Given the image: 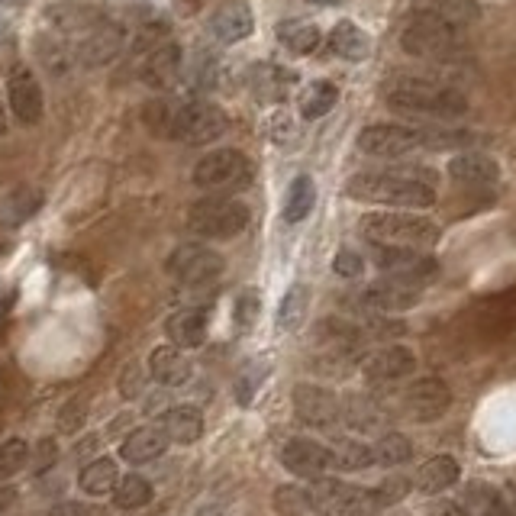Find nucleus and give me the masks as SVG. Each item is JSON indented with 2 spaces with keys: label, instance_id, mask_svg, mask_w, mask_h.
I'll list each match as a JSON object with an SVG mask.
<instances>
[{
  "label": "nucleus",
  "instance_id": "nucleus-39",
  "mask_svg": "<svg viewBox=\"0 0 516 516\" xmlns=\"http://www.w3.org/2000/svg\"><path fill=\"white\" fill-rule=\"evenodd\" d=\"M113 500H117V507L123 510H139L152 500V484L142 475H123L117 491H113Z\"/></svg>",
  "mask_w": 516,
  "mask_h": 516
},
{
  "label": "nucleus",
  "instance_id": "nucleus-30",
  "mask_svg": "<svg viewBox=\"0 0 516 516\" xmlns=\"http://www.w3.org/2000/svg\"><path fill=\"white\" fill-rule=\"evenodd\" d=\"M417 10L420 13H429V17H439L458 30H465V26L478 23L481 10L475 0H417Z\"/></svg>",
  "mask_w": 516,
  "mask_h": 516
},
{
  "label": "nucleus",
  "instance_id": "nucleus-50",
  "mask_svg": "<svg viewBox=\"0 0 516 516\" xmlns=\"http://www.w3.org/2000/svg\"><path fill=\"white\" fill-rule=\"evenodd\" d=\"M81 420H84V410L78 407V400H75V404H68V410H65L62 429H65V433H75V429L81 426Z\"/></svg>",
  "mask_w": 516,
  "mask_h": 516
},
{
  "label": "nucleus",
  "instance_id": "nucleus-7",
  "mask_svg": "<svg viewBox=\"0 0 516 516\" xmlns=\"http://www.w3.org/2000/svg\"><path fill=\"white\" fill-rule=\"evenodd\" d=\"M249 226V207L236 197H204L188 210V229L200 239H233Z\"/></svg>",
  "mask_w": 516,
  "mask_h": 516
},
{
  "label": "nucleus",
  "instance_id": "nucleus-21",
  "mask_svg": "<svg viewBox=\"0 0 516 516\" xmlns=\"http://www.w3.org/2000/svg\"><path fill=\"white\" fill-rule=\"evenodd\" d=\"M165 333L171 339V346L178 349H197L207 342V310L200 307H184L178 313H171L165 323Z\"/></svg>",
  "mask_w": 516,
  "mask_h": 516
},
{
  "label": "nucleus",
  "instance_id": "nucleus-42",
  "mask_svg": "<svg viewBox=\"0 0 516 516\" xmlns=\"http://www.w3.org/2000/svg\"><path fill=\"white\" fill-rule=\"evenodd\" d=\"M275 507L281 516H307L313 513V504H310V494L300 491V487H281V491L275 494Z\"/></svg>",
  "mask_w": 516,
  "mask_h": 516
},
{
  "label": "nucleus",
  "instance_id": "nucleus-55",
  "mask_svg": "<svg viewBox=\"0 0 516 516\" xmlns=\"http://www.w3.org/2000/svg\"><path fill=\"white\" fill-rule=\"evenodd\" d=\"M0 133H4V110H0Z\"/></svg>",
  "mask_w": 516,
  "mask_h": 516
},
{
  "label": "nucleus",
  "instance_id": "nucleus-31",
  "mask_svg": "<svg viewBox=\"0 0 516 516\" xmlns=\"http://www.w3.org/2000/svg\"><path fill=\"white\" fill-rule=\"evenodd\" d=\"M278 42L288 52L294 55H310L320 49L323 33L317 23H307V20H284L278 23Z\"/></svg>",
  "mask_w": 516,
  "mask_h": 516
},
{
  "label": "nucleus",
  "instance_id": "nucleus-12",
  "mask_svg": "<svg viewBox=\"0 0 516 516\" xmlns=\"http://www.w3.org/2000/svg\"><path fill=\"white\" fill-rule=\"evenodd\" d=\"M400 400H404V413L410 420L429 423V420H439L442 413L452 407V391L439 378H417Z\"/></svg>",
  "mask_w": 516,
  "mask_h": 516
},
{
  "label": "nucleus",
  "instance_id": "nucleus-28",
  "mask_svg": "<svg viewBox=\"0 0 516 516\" xmlns=\"http://www.w3.org/2000/svg\"><path fill=\"white\" fill-rule=\"evenodd\" d=\"M162 429L171 442H178V446H191V442L204 436V417H200L197 407H171L162 417Z\"/></svg>",
  "mask_w": 516,
  "mask_h": 516
},
{
  "label": "nucleus",
  "instance_id": "nucleus-9",
  "mask_svg": "<svg viewBox=\"0 0 516 516\" xmlns=\"http://www.w3.org/2000/svg\"><path fill=\"white\" fill-rule=\"evenodd\" d=\"M223 255L204 242H184L168 255V275L184 288H210L223 275Z\"/></svg>",
  "mask_w": 516,
  "mask_h": 516
},
{
  "label": "nucleus",
  "instance_id": "nucleus-18",
  "mask_svg": "<svg viewBox=\"0 0 516 516\" xmlns=\"http://www.w3.org/2000/svg\"><path fill=\"white\" fill-rule=\"evenodd\" d=\"M281 465L297 478L317 481L329 468V449L320 446L317 439H291V442H284V449H281Z\"/></svg>",
  "mask_w": 516,
  "mask_h": 516
},
{
  "label": "nucleus",
  "instance_id": "nucleus-20",
  "mask_svg": "<svg viewBox=\"0 0 516 516\" xmlns=\"http://www.w3.org/2000/svg\"><path fill=\"white\" fill-rule=\"evenodd\" d=\"M362 300L371 310H384V313H394V310H407L420 300V288H413L407 281H397V278H384L368 284Z\"/></svg>",
  "mask_w": 516,
  "mask_h": 516
},
{
  "label": "nucleus",
  "instance_id": "nucleus-46",
  "mask_svg": "<svg viewBox=\"0 0 516 516\" xmlns=\"http://www.w3.org/2000/svg\"><path fill=\"white\" fill-rule=\"evenodd\" d=\"M265 371H268V368H246V371L239 375V381H236V400H239L242 407L252 404L255 391H258V387H262V381H265Z\"/></svg>",
  "mask_w": 516,
  "mask_h": 516
},
{
  "label": "nucleus",
  "instance_id": "nucleus-17",
  "mask_svg": "<svg viewBox=\"0 0 516 516\" xmlns=\"http://www.w3.org/2000/svg\"><path fill=\"white\" fill-rule=\"evenodd\" d=\"M255 30L252 10L242 4V0H229V4H220L210 13L207 20V33L220 42V46H236V42L249 39Z\"/></svg>",
  "mask_w": 516,
  "mask_h": 516
},
{
  "label": "nucleus",
  "instance_id": "nucleus-49",
  "mask_svg": "<svg viewBox=\"0 0 516 516\" xmlns=\"http://www.w3.org/2000/svg\"><path fill=\"white\" fill-rule=\"evenodd\" d=\"M123 397H136L142 391V375H139V368H126L123 371Z\"/></svg>",
  "mask_w": 516,
  "mask_h": 516
},
{
  "label": "nucleus",
  "instance_id": "nucleus-14",
  "mask_svg": "<svg viewBox=\"0 0 516 516\" xmlns=\"http://www.w3.org/2000/svg\"><path fill=\"white\" fill-rule=\"evenodd\" d=\"M7 100L13 117L26 126H36L46 113V97H42V84L33 71H13L7 81Z\"/></svg>",
  "mask_w": 516,
  "mask_h": 516
},
{
  "label": "nucleus",
  "instance_id": "nucleus-38",
  "mask_svg": "<svg viewBox=\"0 0 516 516\" xmlns=\"http://www.w3.org/2000/svg\"><path fill=\"white\" fill-rule=\"evenodd\" d=\"M307 307H310V291L307 284H291V291L284 294L281 307H278V326L288 333V329H297L307 317Z\"/></svg>",
  "mask_w": 516,
  "mask_h": 516
},
{
  "label": "nucleus",
  "instance_id": "nucleus-52",
  "mask_svg": "<svg viewBox=\"0 0 516 516\" xmlns=\"http://www.w3.org/2000/svg\"><path fill=\"white\" fill-rule=\"evenodd\" d=\"M49 516H91L84 507H78V504H62V507H55Z\"/></svg>",
  "mask_w": 516,
  "mask_h": 516
},
{
  "label": "nucleus",
  "instance_id": "nucleus-13",
  "mask_svg": "<svg viewBox=\"0 0 516 516\" xmlns=\"http://www.w3.org/2000/svg\"><path fill=\"white\" fill-rule=\"evenodd\" d=\"M139 75L146 78V84H152V88H175V84L184 81V52L178 42H155V46L149 49V55L142 59V68Z\"/></svg>",
  "mask_w": 516,
  "mask_h": 516
},
{
  "label": "nucleus",
  "instance_id": "nucleus-24",
  "mask_svg": "<svg viewBox=\"0 0 516 516\" xmlns=\"http://www.w3.org/2000/svg\"><path fill=\"white\" fill-rule=\"evenodd\" d=\"M458 507H462L465 516H510L513 513V507L504 500V494L484 481H471L465 487L462 500H458Z\"/></svg>",
  "mask_w": 516,
  "mask_h": 516
},
{
  "label": "nucleus",
  "instance_id": "nucleus-1",
  "mask_svg": "<svg viewBox=\"0 0 516 516\" xmlns=\"http://www.w3.org/2000/svg\"><path fill=\"white\" fill-rule=\"evenodd\" d=\"M346 197L358 204L384 207H433L436 178L426 168H387V171H358L346 181Z\"/></svg>",
  "mask_w": 516,
  "mask_h": 516
},
{
  "label": "nucleus",
  "instance_id": "nucleus-48",
  "mask_svg": "<svg viewBox=\"0 0 516 516\" xmlns=\"http://www.w3.org/2000/svg\"><path fill=\"white\" fill-rule=\"evenodd\" d=\"M265 129H268V136L275 139V142H291L297 136V126L294 120L288 117V113H271V117L265 120Z\"/></svg>",
  "mask_w": 516,
  "mask_h": 516
},
{
  "label": "nucleus",
  "instance_id": "nucleus-4",
  "mask_svg": "<svg viewBox=\"0 0 516 516\" xmlns=\"http://www.w3.org/2000/svg\"><path fill=\"white\" fill-rule=\"evenodd\" d=\"M362 236L371 246H394V249H433L439 242V226L417 213H368L362 220Z\"/></svg>",
  "mask_w": 516,
  "mask_h": 516
},
{
  "label": "nucleus",
  "instance_id": "nucleus-23",
  "mask_svg": "<svg viewBox=\"0 0 516 516\" xmlns=\"http://www.w3.org/2000/svg\"><path fill=\"white\" fill-rule=\"evenodd\" d=\"M458 475H462V468H458L452 455H433L429 462L420 465L413 487H417L420 494H442L449 491L452 484H458Z\"/></svg>",
  "mask_w": 516,
  "mask_h": 516
},
{
  "label": "nucleus",
  "instance_id": "nucleus-44",
  "mask_svg": "<svg viewBox=\"0 0 516 516\" xmlns=\"http://www.w3.org/2000/svg\"><path fill=\"white\" fill-rule=\"evenodd\" d=\"M258 310H262V300H258V291H242L236 297V326L242 329V333H249V329L255 326L258 320Z\"/></svg>",
  "mask_w": 516,
  "mask_h": 516
},
{
  "label": "nucleus",
  "instance_id": "nucleus-37",
  "mask_svg": "<svg viewBox=\"0 0 516 516\" xmlns=\"http://www.w3.org/2000/svg\"><path fill=\"white\" fill-rule=\"evenodd\" d=\"M342 417H346V426L358 429V433H368V429H378L384 423V413L375 400L365 397H346L342 400Z\"/></svg>",
  "mask_w": 516,
  "mask_h": 516
},
{
  "label": "nucleus",
  "instance_id": "nucleus-10",
  "mask_svg": "<svg viewBox=\"0 0 516 516\" xmlns=\"http://www.w3.org/2000/svg\"><path fill=\"white\" fill-rule=\"evenodd\" d=\"M371 262H375L387 278L407 281L413 288H423L436 278V258L420 249H394V246H371Z\"/></svg>",
  "mask_w": 516,
  "mask_h": 516
},
{
  "label": "nucleus",
  "instance_id": "nucleus-5",
  "mask_svg": "<svg viewBox=\"0 0 516 516\" xmlns=\"http://www.w3.org/2000/svg\"><path fill=\"white\" fill-rule=\"evenodd\" d=\"M400 46L404 52H410L413 59H433V62H458L462 55V30L439 17H429V13H420L413 17L404 33H400Z\"/></svg>",
  "mask_w": 516,
  "mask_h": 516
},
{
  "label": "nucleus",
  "instance_id": "nucleus-27",
  "mask_svg": "<svg viewBox=\"0 0 516 516\" xmlns=\"http://www.w3.org/2000/svg\"><path fill=\"white\" fill-rule=\"evenodd\" d=\"M42 207V194L36 188H13L10 194L0 197V226H23L26 220H33Z\"/></svg>",
  "mask_w": 516,
  "mask_h": 516
},
{
  "label": "nucleus",
  "instance_id": "nucleus-26",
  "mask_svg": "<svg viewBox=\"0 0 516 516\" xmlns=\"http://www.w3.org/2000/svg\"><path fill=\"white\" fill-rule=\"evenodd\" d=\"M329 49H333V55H339V59H346V62H365L368 52H371V39L358 23L339 20L333 26V33H329Z\"/></svg>",
  "mask_w": 516,
  "mask_h": 516
},
{
  "label": "nucleus",
  "instance_id": "nucleus-22",
  "mask_svg": "<svg viewBox=\"0 0 516 516\" xmlns=\"http://www.w3.org/2000/svg\"><path fill=\"white\" fill-rule=\"evenodd\" d=\"M149 371H152V378L165 384V387H181V384H188L191 381V362H188V355H184L178 346H159L152 352L149 358Z\"/></svg>",
  "mask_w": 516,
  "mask_h": 516
},
{
  "label": "nucleus",
  "instance_id": "nucleus-2",
  "mask_svg": "<svg viewBox=\"0 0 516 516\" xmlns=\"http://www.w3.org/2000/svg\"><path fill=\"white\" fill-rule=\"evenodd\" d=\"M146 126L159 139L188 142V146H207L229 129V117L210 100H159L146 107Z\"/></svg>",
  "mask_w": 516,
  "mask_h": 516
},
{
  "label": "nucleus",
  "instance_id": "nucleus-6",
  "mask_svg": "<svg viewBox=\"0 0 516 516\" xmlns=\"http://www.w3.org/2000/svg\"><path fill=\"white\" fill-rule=\"evenodd\" d=\"M358 152L371 159H404L420 149H442V136L429 129H413L404 123H371L358 133Z\"/></svg>",
  "mask_w": 516,
  "mask_h": 516
},
{
  "label": "nucleus",
  "instance_id": "nucleus-41",
  "mask_svg": "<svg viewBox=\"0 0 516 516\" xmlns=\"http://www.w3.org/2000/svg\"><path fill=\"white\" fill-rule=\"evenodd\" d=\"M30 465V446L23 439H7L0 446V481H10L13 475Z\"/></svg>",
  "mask_w": 516,
  "mask_h": 516
},
{
  "label": "nucleus",
  "instance_id": "nucleus-36",
  "mask_svg": "<svg viewBox=\"0 0 516 516\" xmlns=\"http://www.w3.org/2000/svg\"><path fill=\"white\" fill-rule=\"evenodd\" d=\"M339 104V88L333 81H313L300 97V117L304 120H323L329 110Z\"/></svg>",
  "mask_w": 516,
  "mask_h": 516
},
{
  "label": "nucleus",
  "instance_id": "nucleus-51",
  "mask_svg": "<svg viewBox=\"0 0 516 516\" xmlns=\"http://www.w3.org/2000/svg\"><path fill=\"white\" fill-rule=\"evenodd\" d=\"M426 516H465L462 507H458V500H439V504L429 507Z\"/></svg>",
  "mask_w": 516,
  "mask_h": 516
},
{
  "label": "nucleus",
  "instance_id": "nucleus-40",
  "mask_svg": "<svg viewBox=\"0 0 516 516\" xmlns=\"http://www.w3.org/2000/svg\"><path fill=\"white\" fill-rule=\"evenodd\" d=\"M410 455H413V446H410V439L404 433H384L378 439V446H375V462L387 465V468L410 462Z\"/></svg>",
  "mask_w": 516,
  "mask_h": 516
},
{
  "label": "nucleus",
  "instance_id": "nucleus-19",
  "mask_svg": "<svg viewBox=\"0 0 516 516\" xmlns=\"http://www.w3.org/2000/svg\"><path fill=\"white\" fill-rule=\"evenodd\" d=\"M120 49H123L120 26H113V23H88V26H84L81 42L75 46V55L84 65L94 68V65L110 62Z\"/></svg>",
  "mask_w": 516,
  "mask_h": 516
},
{
  "label": "nucleus",
  "instance_id": "nucleus-35",
  "mask_svg": "<svg viewBox=\"0 0 516 516\" xmlns=\"http://www.w3.org/2000/svg\"><path fill=\"white\" fill-rule=\"evenodd\" d=\"M368 465H375V449H368L355 439H336L333 449H329V468L365 471Z\"/></svg>",
  "mask_w": 516,
  "mask_h": 516
},
{
  "label": "nucleus",
  "instance_id": "nucleus-34",
  "mask_svg": "<svg viewBox=\"0 0 516 516\" xmlns=\"http://www.w3.org/2000/svg\"><path fill=\"white\" fill-rule=\"evenodd\" d=\"M349 494L352 487L342 484V481H333V478H317L310 487V504H313V513H323V516H333V513H342L349 504Z\"/></svg>",
  "mask_w": 516,
  "mask_h": 516
},
{
  "label": "nucleus",
  "instance_id": "nucleus-25",
  "mask_svg": "<svg viewBox=\"0 0 516 516\" xmlns=\"http://www.w3.org/2000/svg\"><path fill=\"white\" fill-rule=\"evenodd\" d=\"M168 436L165 429H155V426H146V429H136V433H129L120 446V455L126 462L133 465H146V462H155L159 455H165L168 449Z\"/></svg>",
  "mask_w": 516,
  "mask_h": 516
},
{
  "label": "nucleus",
  "instance_id": "nucleus-3",
  "mask_svg": "<svg viewBox=\"0 0 516 516\" xmlns=\"http://www.w3.org/2000/svg\"><path fill=\"white\" fill-rule=\"evenodd\" d=\"M384 104L397 113L423 120H462L468 113V97L462 91L417 75H397L387 81Z\"/></svg>",
  "mask_w": 516,
  "mask_h": 516
},
{
  "label": "nucleus",
  "instance_id": "nucleus-16",
  "mask_svg": "<svg viewBox=\"0 0 516 516\" xmlns=\"http://www.w3.org/2000/svg\"><path fill=\"white\" fill-rule=\"evenodd\" d=\"M413 371H417V358H413L407 346H384L362 362V375L371 384H391L400 378H410Z\"/></svg>",
  "mask_w": 516,
  "mask_h": 516
},
{
  "label": "nucleus",
  "instance_id": "nucleus-53",
  "mask_svg": "<svg viewBox=\"0 0 516 516\" xmlns=\"http://www.w3.org/2000/svg\"><path fill=\"white\" fill-rule=\"evenodd\" d=\"M307 4H317V7H336L342 0H307Z\"/></svg>",
  "mask_w": 516,
  "mask_h": 516
},
{
  "label": "nucleus",
  "instance_id": "nucleus-32",
  "mask_svg": "<svg viewBox=\"0 0 516 516\" xmlns=\"http://www.w3.org/2000/svg\"><path fill=\"white\" fill-rule=\"evenodd\" d=\"M313 204H317V184L310 175H297L284 194V223H304Z\"/></svg>",
  "mask_w": 516,
  "mask_h": 516
},
{
  "label": "nucleus",
  "instance_id": "nucleus-8",
  "mask_svg": "<svg viewBox=\"0 0 516 516\" xmlns=\"http://www.w3.org/2000/svg\"><path fill=\"white\" fill-rule=\"evenodd\" d=\"M252 181V162L246 152L239 149H217L207 152L204 159L194 165V184L204 191H239Z\"/></svg>",
  "mask_w": 516,
  "mask_h": 516
},
{
  "label": "nucleus",
  "instance_id": "nucleus-47",
  "mask_svg": "<svg viewBox=\"0 0 516 516\" xmlns=\"http://www.w3.org/2000/svg\"><path fill=\"white\" fill-rule=\"evenodd\" d=\"M333 271L339 278H358L365 271V258L352 252V249H342L336 258H333Z\"/></svg>",
  "mask_w": 516,
  "mask_h": 516
},
{
  "label": "nucleus",
  "instance_id": "nucleus-29",
  "mask_svg": "<svg viewBox=\"0 0 516 516\" xmlns=\"http://www.w3.org/2000/svg\"><path fill=\"white\" fill-rule=\"evenodd\" d=\"M81 491L84 494H91V497H107L117 491V484H120V468L113 458H94V462H88L81 468Z\"/></svg>",
  "mask_w": 516,
  "mask_h": 516
},
{
  "label": "nucleus",
  "instance_id": "nucleus-45",
  "mask_svg": "<svg viewBox=\"0 0 516 516\" xmlns=\"http://www.w3.org/2000/svg\"><path fill=\"white\" fill-rule=\"evenodd\" d=\"M410 487H413L410 478H404V475H391V478H384V481L375 487V491H378V497H381L384 507H394V504H400V500H404V497L410 494Z\"/></svg>",
  "mask_w": 516,
  "mask_h": 516
},
{
  "label": "nucleus",
  "instance_id": "nucleus-11",
  "mask_svg": "<svg viewBox=\"0 0 516 516\" xmlns=\"http://www.w3.org/2000/svg\"><path fill=\"white\" fill-rule=\"evenodd\" d=\"M294 413L307 426L317 429H336L339 423H346V417H342V397L320 384L294 387Z\"/></svg>",
  "mask_w": 516,
  "mask_h": 516
},
{
  "label": "nucleus",
  "instance_id": "nucleus-33",
  "mask_svg": "<svg viewBox=\"0 0 516 516\" xmlns=\"http://www.w3.org/2000/svg\"><path fill=\"white\" fill-rule=\"evenodd\" d=\"M291 81H294L291 71H284L278 65H258L252 71V94L258 100H268V104L271 100H284L291 91Z\"/></svg>",
  "mask_w": 516,
  "mask_h": 516
},
{
  "label": "nucleus",
  "instance_id": "nucleus-15",
  "mask_svg": "<svg viewBox=\"0 0 516 516\" xmlns=\"http://www.w3.org/2000/svg\"><path fill=\"white\" fill-rule=\"evenodd\" d=\"M500 175V162L487 152H458L449 162V178L462 188H497Z\"/></svg>",
  "mask_w": 516,
  "mask_h": 516
},
{
  "label": "nucleus",
  "instance_id": "nucleus-43",
  "mask_svg": "<svg viewBox=\"0 0 516 516\" xmlns=\"http://www.w3.org/2000/svg\"><path fill=\"white\" fill-rule=\"evenodd\" d=\"M384 510L378 491H365V487H352L349 504L342 510V516H378Z\"/></svg>",
  "mask_w": 516,
  "mask_h": 516
},
{
  "label": "nucleus",
  "instance_id": "nucleus-54",
  "mask_svg": "<svg viewBox=\"0 0 516 516\" xmlns=\"http://www.w3.org/2000/svg\"><path fill=\"white\" fill-rule=\"evenodd\" d=\"M7 39V20H0V42Z\"/></svg>",
  "mask_w": 516,
  "mask_h": 516
}]
</instances>
